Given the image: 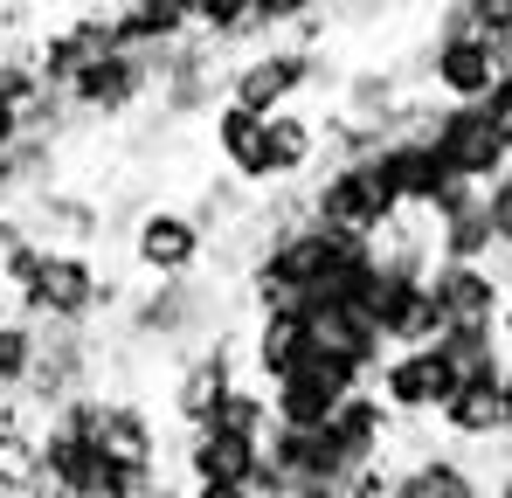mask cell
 Returning <instances> with one entry per match:
<instances>
[{
  "mask_svg": "<svg viewBox=\"0 0 512 498\" xmlns=\"http://www.w3.org/2000/svg\"><path fill=\"white\" fill-rule=\"evenodd\" d=\"M506 77V49L478 35L471 21V0L464 7H443L429 21V42H423V83L450 104H485Z\"/></svg>",
  "mask_w": 512,
  "mask_h": 498,
  "instance_id": "obj_1",
  "label": "cell"
},
{
  "mask_svg": "<svg viewBox=\"0 0 512 498\" xmlns=\"http://www.w3.org/2000/svg\"><path fill=\"white\" fill-rule=\"evenodd\" d=\"M312 222L333 229V236H353V243H381L395 222H402V201L381 173V153L367 160H333L319 180H312Z\"/></svg>",
  "mask_w": 512,
  "mask_h": 498,
  "instance_id": "obj_2",
  "label": "cell"
},
{
  "mask_svg": "<svg viewBox=\"0 0 512 498\" xmlns=\"http://www.w3.org/2000/svg\"><path fill=\"white\" fill-rule=\"evenodd\" d=\"M97 305H111L104 270L90 263V249H56V243H42L35 277L14 291V312L49 332H84V319H97Z\"/></svg>",
  "mask_w": 512,
  "mask_h": 498,
  "instance_id": "obj_3",
  "label": "cell"
},
{
  "mask_svg": "<svg viewBox=\"0 0 512 498\" xmlns=\"http://www.w3.org/2000/svg\"><path fill=\"white\" fill-rule=\"evenodd\" d=\"M429 139H436L443 166L457 173V187H478L485 194L492 180L512 173V132L485 104H436L429 111Z\"/></svg>",
  "mask_w": 512,
  "mask_h": 498,
  "instance_id": "obj_4",
  "label": "cell"
},
{
  "mask_svg": "<svg viewBox=\"0 0 512 498\" xmlns=\"http://www.w3.org/2000/svg\"><path fill=\"white\" fill-rule=\"evenodd\" d=\"M326 77H333V63H326L319 49L270 42V49H256V56H243V63L229 70V104H236V111H256V118H277V111H291V97L319 90Z\"/></svg>",
  "mask_w": 512,
  "mask_h": 498,
  "instance_id": "obj_5",
  "label": "cell"
},
{
  "mask_svg": "<svg viewBox=\"0 0 512 498\" xmlns=\"http://www.w3.org/2000/svg\"><path fill=\"white\" fill-rule=\"evenodd\" d=\"M367 388L388 402L395 422H423V415H443V402L464 388V367L443 346H416V353H388Z\"/></svg>",
  "mask_w": 512,
  "mask_h": 498,
  "instance_id": "obj_6",
  "label": "cell"
},
{
  "mask_svg": "<svg viewBox=\"0 0 512 498\" xmlns=\"http://www.w3.org/2000/svg\"><path fill=\"white\" fill-rule=\"evenodd\" d=\"M153 83H160V63H153V56L104 49V56H90L84 70L63 83V104H70L77 118H125Z\"/></svg>",
  "mask_w": 512,
  "mask_h": 498,
  "instance_id": "obj_7",
  "label": "cell"
},
{
  "mask_svg": "<svg viewBox=\"0 0 512 498\" xmlns=\"http://www.w3.org/2000/svg\"><path fill=\"white\" fill-rule=\"evenodd\" d=\"M208 256V229L194 222V208H146L132 229V263L153 284H194V263Z\"/></svg>",
  "mask_w": 512,
  "mask_h": 498,
  "instance_id": "obj_8",
  "label": "cell"
},
{
  "mask_svg": "<svg viewBox=\"0 0 512 498\" xmlns=\"http://www.w3.org/2000/svg\"><path fill=\"white\" fill-rule=\"evenodd\" d=\"M381 173H388L402 215H436V208L457 194V173L443 166V153H436L429 132H395V139L381 146Z\"/></svg>",
  "mask_w": 512,
  "mask_h": 498,
  "instance_id": "obj_9",
  "label": "cell"
},
{
  "mask_svg": "<svg viewBox=\"0 0 512 498\" xmlns=\"http://www.w3.org/2000/svg\"><path fill=\"white\" fill-rule=\"evenodd\" d=\"M429 291H436L443 332L450 326H506V312H512L506 270H492V263H436Z\"/></svg>",
  "mask_w": 512,
  "mask_h": 498,
  "instance_id": "obj_10",
  "label": "cell"
},
{
  "mask_svg": "<svg viewBox=\"0 0 512 498\" xmlns=\"http://www.w3.org/2000/svg\"><path fill=\"white\" fill-rule=\"evenodd\" d=\"M180 478H187V485L256 492V478H263V443L229 436V429H187V436H180Z\"/></svg>",
  "mask_w": 512,
  "mask_h": 498,
  "instance_id": "obj_11",
  "label": "cell"
},
{
  "mask_svg": "<svg viewBox=\"0 0 512 498\" xmlns=\"http://www.w3.org/2000/svg\"><path fill=\"white\" fill-rule=\"evenodd\" d=\"M243 360H250V381H256V388H270V381L298 374V367L312 360V312H298V305H284V312H256Z\"/></svg>",
  "mask_w": 512,
  "mask_h": 498,
  "instance_id": "obj_12",
  "label": "cell"
},
{
  "mask_svg": "<svg viewBox=\"0 0 512 498\" xmlns=\"http://www.w3.org/2000/svg\"><path fill=\"white\" fill-rule=\"evenodd\" d=\"M436 429L450 443H485L492 450L506 436V374H464V388L443 402Z\"/></svg>",
  "mask_w": 512,
  "mask_h": 498,
  "instance_id": "obj_13",
  "label": "cell"
},
{
  "mask_svg": "<svg viewBox=\"0 0 512 498\" xmlns=\"http://www.w3.org/2000/svg\"><path fill=\"white\" fill-rule=\"evenodd\" d=\"M326 153V132H319V118L312 111H277L270 118V132H263V187H298L312 166Z\"/></svg>",
  "mask_w": 512,
  "mask_h": 498,
  "instance_id": "obj_14",
  "label": "cell"
},
{
  "mask_svg": "<svg viewBox=\"0 0 512 498\" xmlns=\"http://www.w3.org/2000/svg\"><path fill=\"white\" fill-rule=\"evenodd\" d=\"M263 132H270V118L236 111V104H222L208 118V146H215V160L229 166L236 187H263Z\"/></svg>",
  "mask_w": 512,
  "mask_h": 498,
  "instance_id": "obj_15",
  "label": "cell"
},
{
  "mask_svg": "<svg viewBox=\"0 0 512 498\" xmlns=\"http://www.w3.org/2000/svg\"><path fill=\"white\" fill-rule=\"evenodd\" d=\"M395 492L402 498H485V478L457 450H409Z\"/></svg>",
  "mask_w": 512,
  "mask_h": 498,
  "instance_id": "obj_16",
  "label": "cell"
},
{
  "mask_svg": "<svg viewBox=\"0 0 512 498\" xmlns=\"http://www.w3.org/2000/svg\"><path fill=\"white\" fill-rule=\"evenodd\" d=\"M21 146H28V111L0 97V160H14Z\"/></svg>",
  "mask_w": 512,
  "mask_h": 498,
  "instance_id": "obj_17",
  "label": "cell"
},
{
  "mask_svg": "<svg viewBox=\"0 0 512 498\" xmlns=\"http://www.w3.org/2000/svg\"><path fill=\"white\" fill-rule=\"evenodd\" d=\"M187 498H256V492H229V485H187Z\"/></svg>",
  "mask_w": 512,
  "mask_h": 498,
  "instance_id": "obj_18",
  "label": "cell"
},
{
  "mask_svg": "<svg viewBox=\"0 0 512 498\" xmlns=\"http://www.w3.org/2000/svg\"><path fill=\"white\" fill-rule=\"evenodd\" d=\"M492 498H512V464L499 471V485H492Z\"/></svg>",
  "mask_w": 512,
  "mask_h": 498,
  "instance_id": "obj_19",
  "label": "cell"
},
{
  "mask_svg": "<svg viewBox=\"0 0 512 498\" xmlns=\"http://www.w3.org/2000/svg\"><path fill=\"white\" fill-rule=\"evenodd\" d=\"M506 77H512V49H506Z\"/></svg>",
  "mask_w": 512,
  "mask_h": 498,
  "instance_id": "obj_20",
  "label": "cell"
},
{
  "mask_svg": "<svg viewBox=\"0 0 512 498\" xmlns=\"http://www.w3.org/2000/svg\"><path fill=\"white\" fill-rule=\"evenodd\" d=\"M388 498H402V492H388Z\"/></svg>",
  "mask_w": 512,
  "mask_h": 498,
  "instance_id": "obj_21",
  "label": "cell"
}]
</instances>
